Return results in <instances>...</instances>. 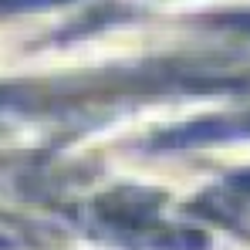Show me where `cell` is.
Listing matches in <instances>:
<instances>
[{
    "label": "cell",
    "mask_w": 250,
    "mask_h": 250,
    "mask_svg": "<svg viewBox=\"0 0 250 250\" xmlns=\"http://www.w3.org/2000/svg\"><path fill=\"white\" fill-rule=\"evenodd\" d=\"M47 3H61V0H0V7H14V10H21V7H47Z\"/></svg>",
    "instance_id": "6da1fadb"
}]
</instances>
